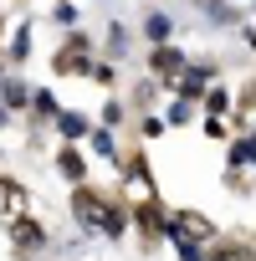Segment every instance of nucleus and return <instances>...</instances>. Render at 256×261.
Wrapping results in <instances>:
<instances>
[{"mask_svg":"<svg viewBox=\"0 0 256 261\" xmlns=\"http://www.w3.org/2000/svg\"><path fill=\"white\" fill-rule=\"evenodd\" d=\"M72 215H77L82 230H103L108 241H123V230H128V215H123L108 195H97V190H87V185L72 190Z\"/></svg>","mask_w":256,"mask_h":261,"instance_id":"obj_1","label":"nucleus"},{"mask_svg":"<svg viewBox=\"0 0 256 261\" xmlns=\"http://www.w3.org/2000/svg\"><path fill=\"white\" fill-rule=\"evenodd\" d=\"M6 241H11L21 256H36V251H46L52 236H46L41 220H31V215H11V220H6Z\"/></svg>","mask_w":256,"mask_h":261,"instance_id":"obj_2","label":"nucleus"},{"mask_svg":"<svg viewBox=\"0 0 256 261\" xmlns=\"http://www.w3.org/2000/svg\"><path fill=\"white\" fill-rule=\"evenodd\" d=\"M52 67H57V72H92V41H87V36H72V41L52 57Z\"/></svg>","mask_w":256,"mask_h":261,"instance_id":"obj_3","label":"nucleus"},{"mask_svg":"<svg viewBox=\"0 0 256 261\" xmlns=\"http://www.w3.org/2000/svg\"><path fill=\"white\" fill-rule=\"evenodd\" d=\"M185 67H190V62H185V51H174V46H154V51H149V72L164 77V82H180Z\"/></svg>","mask_w":256,"mask_h":261,"instance_id":"obj_4","label":"nucleus"},{"mask_svg":"<svg viewBox=\"0 0 256 261\" xmlns=\"http://www.w3.org/2000/svg\"><path fill=\"white\" fill-rule=\"evenodd\" d=\"M11 215H26V185L0 174V220H11Z\"/></svg>","mask_w":256,"mask_h":261,"instance_id":"obj_5","label":"nucleus"},{"mask_svg":"<svg viewBox=\"0 0 256 261\" xmlns=\"http://www.w3.org/2000/svg\"><path fill=\"white\" fill-rule=\"evenodd\" d=\"M57 169H62V179H72V185H82V179H87V164H82V154H77V149H62V154H57Z\"/></svg>","mask_w":256,"mask_h":261,"instance_id":"obj_6","label":"nucleus"},{"mask_svg":"<svg viewBox=\"0 0 256 261\" xmlns=\"http://www.w3.org/2000/svg\"><path fill=\"white\" fill-rule=\"evenodd\" d=\"M0 97H6V108H11V113L31 102V92H26V82H16V77H0Z\"/></svg>","mask_w":256,"mask_h":261,"instance_id":"obj_7","label":"nucleus"},{"mask_svg":"<svg viewBox=\"0 0 256 261\" xmlns=\"http://www.w3.org/2000/svg\"><path fill=\"white\" fill-rule=\"evenodd\" d=\"M57 123H62V134H67V144L87 134V118H82V113H57Z\"/></svg>","mask_w":256,"mask_h":261,"instance_id":"obj_8","label":"nucleus"},{"mask_svg":"<svg viewBox=\"0 0 256 261\" xmlns=\"http://www.w3.org/2000/svg\"><path fill=\"white\" fill-rule=\"evenodd\" d=\"M144 31H149V41H154V46H164L174 26H169V16H149V21H144Z\"/></svg>","mask_w":256,"mask_h":261,"instance_id":"obj_9","label":"nucleus"},{"mask_svg":"<svg viewBox=\"0 0 256 261\" xmlns=\"http://www.w3.org/2000/svg\"><path fill=\"white\" fill-rule=\"evenodd\" d=\"M92 149L103 159H118V144H113V128H92Z\"/></svg>","mask_w":256,"mask_h":261,"instance_id":"obj_10","label":"nucleus"},{"mask_svg":"<svg viewBox=\"0 0 256 261\" xmlns=\"http://www.w3.org/2000/svg\"><path fill=\"white\" fill-rule=\"evenodd\" d=\"M26 57H31V26H21L11 41V62H26Z\"/></svg>","mask_w":256,"mask_h":261,"instance_id":"obj_11","label":"nucleus"},{"mask_svg":"<svg viewBox=\"0 0 256 261\" xmlns=\"http://www.w3.org/2000/svg\"><path fill=\"white\" fill-rule=\"evenodd\" d=\"M31 108H36L41 118H57V97H52L46 87H41V92H31Z\"/></svg>","mask_w":256,"mask_h":261,"instance_id":"obj_12","label":"nucleus"},{"mask_svg":"<svg viewBox=\"0 0 256 261\" xmlns=\"http://www.w3.org/2000/svg\"><path fill=\"white\" fill-rule=\"evenodd\" d=\"M200 102H205V108H210V113H225V108H231V97H225V92H220V87H210V92H205V97H200Z\"/></svg>","mask_w":256,"mask_h":261,"instance_id":"obj_13","label":"nucleus"},{"mask_svg":"<svg viewBox=\"0 0 256 261\" xmlns=\"http://www.w3.org/2000/svg\"><path fill=\"white\" fill-rule=\"evenodd\" d=\"M190 118H195V102H185V97H180V102L169 108V123H190Z\"/></svg>","mask_w":256,"mask_h":261,"instance_id":"obj_14","label":"nucleus"},{"mask_svg":"<svg viewBox=\"0 0 256 261\" xmlns=\"http://www.w3.org/2000/svg\"><path fill=\"white\" fill-rule=\"evenodd\" d=\"M57 21H62V26H77V11H72V0H57Z\"/></svg>","mask_w":256,"mask_h":261,"instance_id":"obj_15","label":"nucleus"},{"mask_svg":"<svg viewBox=\"0 0 256 261\" xmlns=\"http://www.w3.org/2000/svg\"><path fill=\"white\" fill-rule=\"evenodd\" d=\"M6 118H11V108H6V102H0V123H6Z\"/></svg>","mask_w":256,"mask_h":261,"instance_id":"obj_16","label":"nucleus"},{"mask_svg":"<svg viewBox=\"0 0 256 261\" xmlns=\"http://www.w3.org/2000/svg\"><path fill=\"white\" fill-rule=\"evenodd\" d=\"M0 77H6V67H0Z\"/></svg>","mask_w":256,"mask_h":261,"instance_id":"obj_17","label":"nucleus"},{"mask_svg":"<svg viewBox=\"0 0 256 261\" xmlns=\"http://www.w3.org/2000/svg\"><path fill=\"white\" fill-rule=\"evenodd\" d=\"M251 139H256V134H251Z\"/></svg>","mask_w":256,"mask_h":261,"instance_id":"obj_18","label":"nucleus"}]
</instances>
